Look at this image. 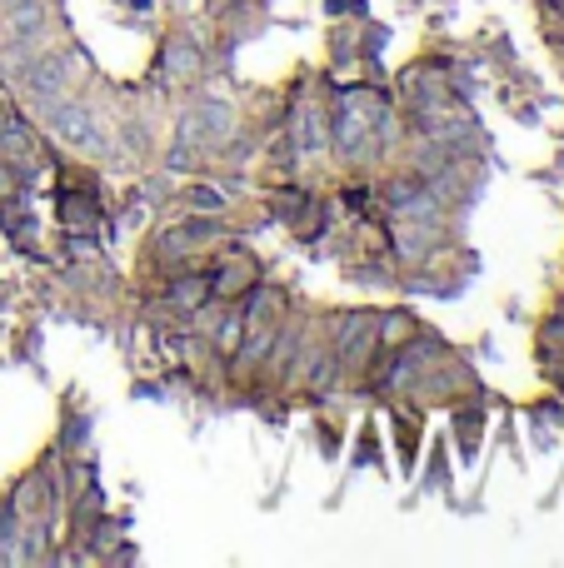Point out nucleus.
Returning <instances> with one entry per match:
<instances>
[{"label": "nucleus", "mask_w": 564, "mask_h": 568, "mask_svg": "<svg viewBox=\"0 0 564 568\" xmlns=\"http://www.w3.org/2000/svg\"><path fill=\"white\" fill-rule=\"evenodd\" d=\"M485 404H489V399H485V394H475V399H459V404H450V409H445V414H450V439H455L459 464H475V459H479V444H485V424H489Z\"/></svg>", "instance_id": "3"}, {"label": "nucleus", "mask_w": 564, "mask_h": 568, "mask_svg": "<svg viewBox=\"0 0 564 568\" xmlns=\"http://www.w3.org/2000/svg\"><path fill=\"white\" fill-rule=\"evenodd\" d=\"M450 464H455V454H450L445 439H440L430 449V459H424V473H414L420 493H450Z\"/></svg>", "instance_id": "5"}, {"label": "nucleus", "mask_w": 564, "mask_h": 568, "mask_svg": "<svg viewBox=\"0 0 564 568\" xmlns=\"http://www.w3.org/2000/svg\"><path fill=\"white\" fill-rule=\"evenodd\" d=\"M414 329H420V320H414L405 304L400 310H380V349H400Z\"/></svg>", "instance_id": "8"}, {"label": "nucleus", "mask_w": 564, "mask_h": 568, "mask_svg": "<svg viewBox=\"0 0 564 568\" xmlns=\"http://www.w3.org/2000/svg\"><path fill=\"white\" fill-rule=\"evenodd\" d=\"M315 444L325 459H340V449H345V429H340V419H315Z\"/></svg>", "instance_id": "11"}, {"label": "nucleus", "mask_w": 564, "mask_h": 568, "mask_svg": "<svg viewBox=\"0 0 564 568\" xmlns=\"http://www.w3.org/2000/svg\"><path fill=\"white\" fill-rule=\"evenodd\" d=\"M355 464L359 469H385V444H380V434H375V424H365V429L355 434Z\"/></svg>", "instance_id": "10"}, {"label": "nucleus", "mask_w": 564, "mask_h": 568, "mask_svg": "<svg viewBox=\"0 0 564 568\" xmlns=\"http://www.w3.org/2000/svg\"><path fill=\"white\" fill-rule=\"evenodd\" d=\"M325 15H335V21H365V0H325Z\"/></svg>", "instance_id": "12"}, {"label": "nucleus", "mask_w": 564, "mask_h": 568, "mask_svg": "<svg viewBox=\"0 0 564 568\" xmlns=\"http://www.w3.org/2000/svg\"><path fill=\"white\" fill-rule=\"evenodd\" d=\"M390 439H395V459H400V473L414 479L420 473V444H424V409L410 404V399H395L390 409Z\"/></svg>", "instance_id": "2"}, {"label": "nucleus", "mask_w": 564, "mask_h": 568, "mask_svg": "<svg viewBox=\"0 0 564 568\" xmlns=\"http://www.w3.org/2000/svg\"><path fill=\"white\" fill-rule=\"evenodd\" d=\"M90 444V414H80V409H66V419H60V434H55V449L66 454V459H80Z\"/></svg>", "instance_id": "6"}, {"label": "nucleus", "mask_w": 564, "mask_h": 568, "mask_svg": "<svg viewBox=\"0 0 564 568\" xmlns=\"http://www.w3.org/2000/svg\"><path fill=\"white\" fill-rule=\"evenodd\" d=\"M131 394H135V399H165L170 389H165V384H150V379H141V384H135Z\"/></svg>", "instance_id": "13"}, {"label": "nucleus", "mask_w": 564, "mask_h": 568, "mask_svg": "<svg viewBox=\"0 0 564 568\" xmlns=\"http://www.w3.org/2000/svg\"><path fill=\"white\" fill-rule=\"evenodd\" d=\"M185 210H196V215H230V194L215 190V180H196L185 185Z\"/></svg>", "instance_id": "7"}, {"label": "nucleus", "mask_w": 564, "mask_h": 568, "mask_svg": "<svg viewBox=\"0 0 564 568\" xmlns=\"http://www.w3.org/2000/svg\"><path fill=\"white\" fill-rule=\"evenodd\" d=\"M210 76V45H200L190 31H170L155 50V70H150V90H180V86H200Z\"/></svg>", "instance_id": "1"}, {"label": "nucleus", "mask_w": 564, "mask_h": 568, "mask_svg": "<svg viewBox=\"0 0 564 568\" xmlns=\"http://www.w3.org/2000/svg\"><path fill=\"white\" fill-rule=\"evenodd\" d=\"M310 185L305 180H290V185H270V194H265V220L270 225H285V230H295V220L305 215V204H310Z\"/></svg>", "instance_id": "4"}, {"label": "nucleus", "mask_w": 564, "mask_h": 568, "mask_svg": "<svg viewBox=\"0 0 564 568\" xmlns=\"http://www.w3.org/2000/svg\"><path fill=\"white\" fill-rule=\"evenodd\" d=\"M335 204H345L350 220L369 215V210H375V185H369V180H345V185H340V194H335Z\"/></svg>", "instance_id": "9"}]
</instances>
